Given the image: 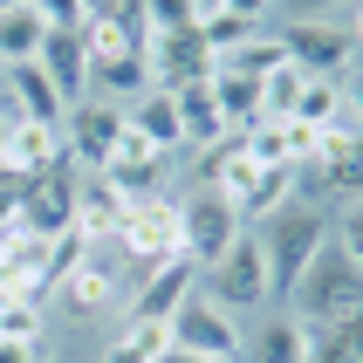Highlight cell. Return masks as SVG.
Listing matches in <instances>:
<instances>
[{
  "instance_id": "836d02e7",
  "label": "cell",
  "mask_w": 363,
  "mask_h": 363,
  "mask_svg": "<svg viewBox=\"0 0 363 363\" xmlns=\"http://www.w3.org/2000/svg\"><path fill=\"white\" fill-rule=\"evenodd\" d=\"M21 199H28V172H14V164H0V226H14Z\"/></svg>"
},
{
  "instance_id": "ab89813d",
  "label": "cell",
  "mask_w": 363,
  "mask_h": 363,
  "mask_svg": "<svg viewBox=\"0 0 363 363\" xmlns=\"http://www.w3.org/2000/svg\"><path fill=\"white\" fill-rule=\"evenodd\" d=\"M0 164H7V158H0Z\"/></svg>"
},
{
  "instance_id": "ffe728a7",
  "label": "cell",
  "mask_w": 363,
  "mask_h": 363,
  "mask_svg": "<svg viewBox=\"0 0 363 363\" xmlns=\"http://www.w3.org/2000/svg\"><path fill=\"white\" fill-rule=\"evenodd\" d=\"M55 295H62V308H69V315H103V308H117V274L89 254V261H82L76 274L55 288Z\"/></svg>"
},
{
  "instance_id": "f1b7e54d",
  "label": "cell",
  "mask_w": 363,
  "mask_h": 363,
  "mask_svg": "<svg viewBox=\"0 0 363 363\" xmlns=\"http://www.w3.org/2000/svg\"><path fill=\"white\" fill-rule=\"evenodd\" d=\"M281 41H274V35H254V41H240V48H233V55H220V69H233V76H254V82H261V76H274V69H281Z\"/></svg>"
},
{
  "instance_id": "d6a6232c",
  "label": "cell",
  "mask_w": 363,
  "mask_h": 363,
  "mask_svg": "<svg viewBox=\"0 0 363 363\" xmlns=\"http://www.w3.org/2000/svg\"><path fill=\"white\" fill-rule=\"evenodd\" d=\"M0 336H14V343H41V302H7V308H0Z\"/></svg>"
},
{
  "instance_id": "52a82bcc",
  "label": "cell",
  "mask_w": 363,
  "mask_h": 363,
  "mask_svg": "<svg viewBox=\"0 0 363 363\" xmlns=\"http://www.w3.org/2000/svg\"><path fill=\"white\" fill-rule=\"evenodd\" d=\"M117 247H123L138 267H158V261H172V254H185L179 199H164V192H144V199H130V213H123V226H117Z\"/></svg>"
},
{
  "instance_id": "7a4b0ae2",
  "label": "cell",
  "mask_w": 363,
  "mask_h": 363,
  "mask_svg": "<svg viewBox=\"0 0 363 363\" xmlns=\"http://www.w3.org/2000/svg\"><path fill=\"white\" fill-rule=\"evenodd\" d=\"M295 323L308 329H329V323H350L363 308V261H350V254H336V247H323L315 261H308V274L295 288Z\"/></svg>"
},
{
  "instance_id": "5b68a950",
  "label": "cell",
  "mask_w": 363,
  "mask_h": 363,
  "mask_svg": "<svg viewBox=\"0 0 363 363\" xmlns=\"http://www.w3.org/2000/svg\"><path fill=\"white\" fill-rule=\"evenodd\" d=\"M179 233H185V261L206 274V267L220 261V254L240 240L247 226H240V213H233V199H226V192H206V185H192V192L179 199Z\"/></svg>"
},
{
  "instance_id": "3957f363",
  "label": "cell",
  "mask_w": 363,
  "mask_h": 363,
  "mask_svg": "<svg viewBox=\"0 0 363 363\" xmlns=\"http://www.w3.org/2000/svg\"><path fill=\"white\" fill-rule=\"evenodd\" d=\"M199 295L220 302L226 315H247V308H267L274 302V281H267V254H261V233H240L220 261L199 274Z\"/></svg>"
},
{
  "instance_id": "9c48e42d",
  "label": "cell",
  "mask_w": 363,
  "mask_h": 363,
  "mask_svg": "<svg viewBox=\"0 0 363 363\" xmlns=\"http://www.w3.org/2000/svg\"><path fill=\"white\" fill-rule=\"evenodd\" d=\"M14 226H21V233H35V240L69 233V226H76V164H55V172L28 179V199H21Z\"/></svg>"
},
{
  "instance_id": "d4e9b609",
  "label": "cell",
  "mask_w": 363,
  "mask_h": 363,
  "mask_svg": "<svg viewBox=\"0 0 363 363\" xmlns=\"http://www.w3.org/2000/svg\"><path fill=\"white\" fill-rule=\"evenodd\" d=\"M41 35H48V28L35 21V7H7V14H0V69H7V62H35Z\"/></svg>"
},
{
  "instance_id": "9a60e30c",
  "label": "cell",
  "mask_w": 363,
  "mask_h": 363,
  "mask_svg": "<svg viewBox=\"0 0 363 363\" xmlns=\"http://www.w3.org/2000/svg\"><path fill=\"white\" fill-rule=\"evenodd\" d=\"M123 123H130V130H138V138L151 144L158 158H172V151L185 144V130H179V103H172V89H144L138 103H123Z\"/></svg>"
},
{
  "instance_id": "e0dca14e",
  "label": "cell",
  "mask_w": 363,
  "mask_h": 363,
  "mask_svg": "<svg viewBox=\"0 0 363 363\" xmlns=\"http://www.w3.org/2000/svg\"><path fill=\"white\" fill-rule=\"evenodd\" d=\"M288 199H295V164H261V172H254V185L233 199V213H240V226L254 233V226H267Z\"/></svg>"
},
{
  "instance_id": "8fae6325",
  "label": "cell",
  "mask_w": 363,
  "mask_h": 363,
  "mask_svg": "<svg viewBox=\"0 0 363 363\" xmlns=\"http://www.w3.org/2000/svg\"><path fill=\"white\" fill-rule=\"evenodd\" d=\"M0 158L14 164V172H28V179H41V172L69 164V151H62V130H55V123L14 117V123H0Z\"/></svg>"
},
{
  "instance_id": "74e56055",
  "label": "cell",
  "mask_w": 363,
  "mask_h": 363,
  "mask_svg": "<svg viewBox=\"0 0 363 363\" xmlns=\"http://www.w3.org/2000/svg\"><path fill=\"white\" fill-rule=\"evenodd\" d=\"M288 7H329V0H288Z\"/></svg>"
},
{
  "instance_id": "f35d334b",
  "label": "cell",
  "mask_w": 363,
  "mask_h": 363,
  "mask_svg": "<svg viewBox=\"0 0 363 363\" xmlns=\"http://www.w3.org/2000/svg\"><path fill=\"white\" fill-rule=\"evenodd\" d=\"M7 7H28V0H0V14H7Z\"/></svg>"
},
{
  "instance_id": "ac0fdd59",
  "label": "cell",
  "mask_w": 363,
  "mask_h": 363,
  "mask_svg": "<svg viewBox=\"0 0 363 363\" xmlns=\"http://www.w3.org/2000/svg\"><path fill=\"white\" fill-rule=\"evenodd\" d=\"M144 89H158V82H151V62L144 55H117V62H89V96L96 103H138Z\"/></svg>"
},
{
  "instance_id": "d6986e66",
  "label": "cell",
  "mask_w": 363,
  "mask_h": 363,
  "mask_svg": "<svg viewBox=\"0 0 363 363\" xmlns=\"http://www.w3.org/2000/svg\"><path fill=\"white\" fill-rule=\"evenodd\" d=\"M206 89H213V110L226 117V130H247V123H261V82L254 76H233V69H220L213 62V76H206Z\"/></svg>"
},
{
  "instance_id": "7402d4cb",
  "label": "cell",
  "mask_w": 363,
  "mask_h": 363,
  "mask_svg": "<svg viewBox=\"0 0 363 363\" xmlns=\"http://www.w3.org/2000/svg\"><path fill=\"white\" fill-rule=\"evenodd\" d=\"M172 103H179V130H185L192 144L226 138V117L213 110V89H206V82H192V89H172Z\"/></svg>"
},
{
  "instance_id": "2e32d148",
  "label": "cell",
  "mask_w": 363,
  "mask_h": 363,
  "mask_svg": "<svg viewBox=\"0 0 363 363\" xmlns=\"http://www.w3.org/2000/svg\"><path fill=\"white\" fill-rule=\"evenodd\" d=\"M7 103H14V117H35V123H55L69 117V103L55 96V82L41 76L35 62H7Z\"/></svg>"
},
{
  "instance_id": "d590c367",
  "label": "cell",
  "mask_w": 363,
  "mask_h": 363,
  "mask_svg": "<svg viewBox=\"0 0 363 363\" xmlns=\"http://www.w3.org/2000/svg\"><path fill=\"white\" fill-rule=\"evenodd\" d=\"M0 363H41V343H14V336H0Z\"/></svg>"
},
{
  "instance_id": "484cf974",
  "label": "cell",
  "mask_w": 363,
  "mask_h": 363,
  "mask_svg": "<svg viewBox=\"0 0 363 363\" xmlns=\"http://www.w3.org/2000/svg\"><path fill=\"white\" fill-rule=\"evenodd\" d=\"M343 96H350V89H336L329 76H308L288 117H302V123H315V130H329V123H336V110H343Z\"/></svg>"
},
{
  "instance_id": "8992f818",
  "label": "cell",
  "mask_w": 363,
  "mask_h": 363,
  "mask_svg": "<svg viewBox=\"0 0 363 363\" xmlns=\"http://www.w3.org/2000/svg\"><path fill=\"white\" fill-rule=\"evenodd\" d=\"M164 329H172V350H185V357H213V363H240V357H247L240 315H226V308L206 302V295H192V302H185Z\"/></svg>"
},
{
  "instance_id": "e575fe53",
  "label": "cell",
  "mask_w": 363,
  "mask_h": 363,
  "mask_svg": "<svg viewBox=\"0 0 363 363\" xmlns=\"http://www.w3.org/2000/svg\"><path fill=\"white\" fill-rule=\"evenodd\" d=\"M213 7H220V14H240V21H254V28H261V21L274 14V0H213Z\"/></svg>"
},
{
  "instance_id": "4316f807",
  "label": "cell",
  "mask_w": 363,
  "mask_h": 363,
  "mask_svg": "<svg viewBox=\"0 0 363 363\" xmlns=\"http://www.w3.org/2000/svg\"><path fill=\"white\" fill-rule=\"evenodd\" d=\"M144 35H192L199 28V0H138Z\"/></svg>"
},
{
  "instance_id": "4fadbf2b",
  "label": "cell",
  "mask_w": 363,
  "mask_h": 363,
  "mask_svg": "<svg viewBox=\"0 0 363 363\" xmlns=\"http://www.w3.org/2000/svg\"><path fill=\"white\" fill-rule=\"evenodd\" d=\"M254 172H261V158L247 151L240 130H226V138H213L199 151V185L206 192H226V199H240L247 185H254Z\"/></svg>"
},
{
  "instance_id": "ba28073f",
  "label": "cell",
  "mask_w": 363,
  "mask_h": 363,
  "mask_svg": "<svg viewBox=\"0 0 363 363\" xmlns=\"http://www.w3.org/2000/svg\"><path fill=\"white\" fill-rule=\"evenodd\" d=\"M192 295H199V267L185 261V254H172V261H158V267L138 274L130 302H123V323H172Z\"/></svg>"
},
{
  "instance_id": "30bf717a",
  "label": "cell",
  "mask_w": 363,
  "mask_h": 363,
  "mask_svg": "<svg viewBox=\"0 0 363 363\" xmlns=\"http://www.w3.org/2000/svg\"><path fill=\"white\" fill-rule=\"evenodd\" d=\"M117 130H123V110H117V103H96V96H82L76 110L62 117V151H69V164H82V179L103 172Z\"/></svg>"
},
{
  "instance_id": "6da1fadb",
  "label": "cell",
  "mask_w": 363,
  "mask_h": 363,
  "mask_svg": "<svg viewBox=\"0 0 363 363\" xmlns=\"http://www.w3.org/2000/svg\"><path fill=\"white\" fill-rule=\"evenodd\" d=\"M329 247V213L308 199H288L274 220L261 226V254H267V281H274V295H288V288L308 274V261Z\"/></svg>"
},
{
  "instance_id": "603a6c76",
  "label": "cell",
  "mask_w": 363,
  "mask_h": 363,
  "mask_svg": "<svg viewBox=\"0 0 363 363\" xmlns=\"http://www.w3.org/2000/svg\"><path fill=\"white\" fill-rule=\"evenodd\" d=\"M363 357V323H329V329H308V357L302 363H357Z\"/></svg>"
},
{
  "instance_id": "cb8c5ba5",
  "label": "cell",
  "mask_w": 363,
  "mask_h": 363,
  "mask_svg": "<svg viewBox=\"0 0 363 363\" xmlns=\"http://www.w3.org/2000/svg\"><path fill=\"white\" fill-rule=\"evenodd\" d=\"M302 357H308V323H295V315H281L254 336V363H302Z\"/></svg>"
},
{
  "instance_id": "4dcf8cb0",
  "label": "cell",
  "mask_w": 363,
  "mask_h": 363,
  "mask_svg": "<svg viewBox=\"0 0 363 363\" xmlns=\"http://www.w3.org/2000/svg\"><path fill=\"white\" fill-rule=\"evenodd\" d=\"M315 151H323V130L302 117H281V164H308Z\"/></svg>"
},
{
  "instance_id": "8d00e7d4",
  "label": "cell",
  "mask_w": 363,
  "mask_h": 363,
  "mask_svg": "<svg viewBox=\"0 0 363 363\" xmlns=\"http://www.w3.org/2000/svg\"><path fill=\"white\" fill-rule=\"evenodd\" d=\"M158 363H213V357H185V350H164Z\"/></svg>"
},
{
  "instance_id": "44dd1931",
  "label": "cell",
  "mask_w": 363,
  "mask_h": 363,
  "mask_svg": "<svg viewBox=\"0 0 363 363\" xmlns=\"http://www.w3.org/2000/svg\"><path fill=\"white\" fill-rule=\"evenodd\" d=\"M164 350H172V329H164V323H117L103 363H158Z\"/></svg>"
},
{
  "instance_id": "1f68e13d",
  "label": "cell",
  "mask_w": 363,
  "mask_h": 363,
  "mask_svg": "<svg viewBox=\"0 0 363 363\" xmlns=\"http://www.w3.org/2000/svg\"><path fill=\"white\" fill-rule=\"evenodd\" d=\"M28 7H35L41 28H62V35H76L82 21H89V0H28Z\"/></svg>"
},
{
  "instance_id": "277c9868",
  "label": "cell",
  "mask_w": 363,
  "mask_h": 363,
  "mask_svg": "<svg viewBox=\"0 0 363 363\" xmlns=\"http://www.w3.org/2000/svg\"><path fill=\"white\" fill-rule=\"evenodd\" d=\"M281 55L302 69V76H350V62H357V14H343V21H323V14H295L281 28Z\"/></svg>"
},
{
  "instance_id": "f546056e",
  "label": "cell",
  "mask_w": 363,
  "mask_h": 363,
  "mask_svg": "<svg viewBox=\"0 0 363 363\" xmlns=\"http://www.w3.org/2000/svg\"><path fill=\"white\" fill-rule=\"evenodd\" d=\"M302 69H295V62H281V69H274V76H261V110L267 117H288V110H295V96H302Z\"/></svg>"
},
{
  "instance_id": "83f0119b",
  "label": "cell",
  "mask_w": 363,
  "mask_h": 363,
  "mask_svg": "<svg viewBox=\"0 0 363 363\" xmlns=\"http://www.w3.org/2000/svg\"><path fill=\"white\" fill-rule=\"evenodd\" d=\"M89 254H96V247L82 240L76 226H69V233H55V240H48V261H41V281H48V295H55V288L69 281V274H76V267L89 261Z\"/></svg>"
},
{
  "instance_id": "5bb4252c",
  "label": "cell",
  "mask_w": 363,
  "mask_h": 363,
  "mask_svg": "<svg viewBox=\"0 0 363 363\" xmlns=\"http://www.w3.org/2000/svg\"><path fill=\"white\" fill-rule=\"evenodd\" d=\"M123 213H130V199H123L110 179H76V233L89 247H103V240H117V226H123Z\"/></svg>"
},
{
  "instance_id": "7c38bea8",
  "label": "cell",
  "mask_w": 363,
  "mask_h": 363,
  "mask_svg": "<svg viewBox=\"0 0 363 363\" xmlns=\"http://www.w3.org/2000/svg\"><path fill=\"white\" fill-rule=\"evenodd\" d=\"M35 69L48 82H55V96L76 110L82 96H89V48H82V35H62V28H48L35 48Z\"/></svg>"
}]
</instances>
